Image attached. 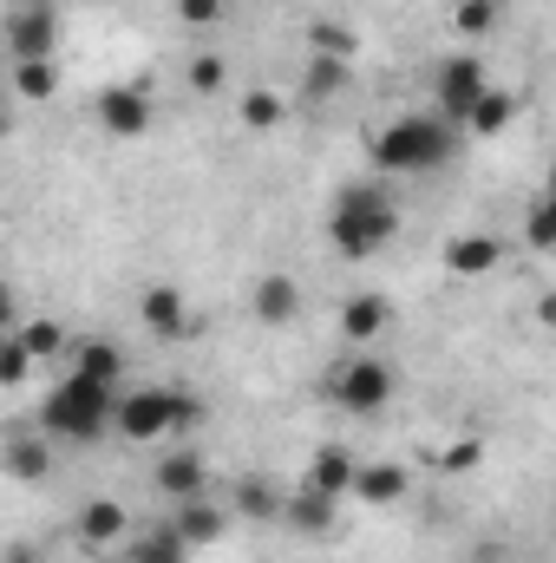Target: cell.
I'll return each instance as SVG.
<instances>
[{"instance_id": "cell-1", "label": "cell", "mask_w": 556, "mask_h": 563, "mask_svg": "<svg viewBox=\"0 0 556 563\" xmlns=\"http://www.w3.org/2000/svg\"><path fill=\"white\" fill-rule=\"evenodd\" d=\"M112 387H92L79 374L53 380L40 400V439H66V445H99L112 432Z\"/></svg>"}, {"instance_id": "cell-2", "label": "cell", "mask_w": 556, "mask_h": 563, "mask_svg": "<svg viewBox=\"0 0 556 563\" xmlns=\"http://www.w3.org/2000/svg\"><path fill=\"white\" fill-rule=\"evenodd\" d=\"M452 132H458V125H445L438 112H407V119H393V125L374 139V164H380L387 177L438 170V164L452 157Z\"/></svg>"}, {"instance_id": "cell-3", "label": "cell", "mask_w": 556, "mask_h": 563, "mask_svg": "<svg viewBox=\"0 0 556 563\" xmlns=\"http://www.w3.org/2000/svg\"><path fill=\"white\" fill-rule=\"evenodd\" d=\"M334 250L347 256V263H360V256H374L393 230H400V210H393V197L380 190V184H347L341 197H334Z\"/></svg>"}, {"instance_id": "cell-4", "label": "cell", "mask_w": 556, "mask_h": 563, "mask_svg": "<svg viewBox=\"0 0 556 563\" xmlns=\"http://www.w3.org/2000/svg\"><path fill=\"white\" fill-rule=\"evenodd\" d=\"M197 420H203V407L177 387H119V400H112V432H125V439L190 432Z\"/></svg>"}, {"instance_id": "cell-5", "label": "cell", "mask_w": 556, "mask_h": 563, "mask_svg": "<svg viewBox=\"0 0 556 563\" xmlns=\"http://www.w3.org/2000/svg\"><path fill=\"white\" fill-rule=\"evenodd\" d=\"M393 387H400V374H393L380 354H354L347 367L327 374V400L347 407V413H380V407L393 400Z\"/></svg>"}, {"instance_id": "cell-6", "label": "cell", "mask_w": 556, "mask_h": 563, "mask_svg": "<svg viewBox=\"0 0 556 563\" xmlns=\"http://www.w3.org/2000/svg\"><path fill=\"white\" fill-rule=\"evenodd\" d=\"M432 92H438V119H445V125H465V112H471L478 92H485V59H478V53L445 59L438 79H432Z\"/></svg>"}, {"instance_id": "cell-7", "label": "cell", "mask_w": 556, "mask_h": 563, "mask_svg": "<svg viewBox=\"0 0 556 563\" xmlns=\"http://www.w3.org/2000/svg\"><path fill=\"white\" fill-rule=\"evenodd\" d=\"M138 321L157 334V341H190V334H197V314H190V301H184L177 282H151V288H144Z\"/></svg>"}, {"instance_id": "cell-8", "label": "cell", "mask_w": 556, "mask_h": 563, "mask_svg": "<svg viewBox=\"0 0 556 563\" xmlns=\"http://www.w3.org/2000/svg\"><path fill=\"white\" fill-rule=\"evenodd\" d=\"M92 112H99V125H105L112 139H144V132H151V92L132 86V79H125V86H105Z\"/></svg>"}, {"instance_id": "cell-9", "label": "cell", "mask_w": 556, "mask_h": 563, "mask_svg": "<svg viewBox=\"0 0 556 563\" xmlns=\"http://www.w3.org/2000/svg\"><path fill=\"white\" fill-rule=\"evenodd\" d=\"M73 531H79V544H86V551H119V544L132 538V518H125V505H119V498H86V505H79V518H73Z\"/></svg>"}, {"instance_id": "cell-10", "label": "cell", "mask_w": 556, "mask_h": 563, "mask_svg": "<svg viewBox=\"0 0 556 563\" xmlns=\"http://www.w3.org/2000/svg\"><path fill=\"white\" fill-rule=\"evenodd\" d=\"M7 46H13V59H53V46H59L53 7H20V13L7 20Z\"/></svg>"}, {"instance_id": "cell-11", "label": "cell", "mask_w": 556, "mask_h": 563, "mask_svg": "<svg viewBox=\"0 0 556 563\" xmlns=\"http://www.w3.org/2000/svg\"><path fill=\"white\" fill-rule=\"evenodd\" d=\"M387 328H393V301H387V295H347V301H341V334H347L354 347H374Z\"/></svg>"}, {"instance_id": "cell-12", "label": "cell", "mask_w": 556, "mask_h": 563, "mask_svg": "<svg viewBox=\"0 0 556 563\" xmlns=\"http://www.w3.org/2000/svg\"><path fill=\"white\" fill-rule=\"evenodd\" d=\"M157 492H164L170 505L203 498V492H210V465H203L190 445H177V452H164V465H157Z\"/></svg>"}, {"instance_id": "cell-13", "label": "cell", "mask_w": 556, "mask_h": 563, "mask_svg": "<svg viewBox=\"0 0 556 563\" xmlns=\"http://www.w3.org/2000/svg\"><path fill=\"white\" fill-rule=\"evenodd\" d=\"M354 472H360V459H354V452H347V445L334 439V445H321V452H314V465H308V478H301V485L341 505V498L354 492Z\"/></svg>"}, {"instance_id": "cell-14", "label": "cell", "mask_w": 556, "mask_h": 563, "mask_svg": "<svg viewBox=\"0 0 556 563\" xmlns=\"http://www.w3.org/2000/svg\"><path fill=\"white\" fill-rule=\"evenodd\" d=\"M498 263H504V243H498V236H485V230H478V236H452V243H445V269H452L458 282L491 276Z\"/></svg>"}, {"instance_id": "cell-15", "label": "cell", "mask_w": 556, "mask_h": 563, "mask_svg": "<svg viewBox=\"0 0 556 563\" xmlns=\"http://www.w3.org/2000/svg\"><path fill=\"white\" fill-rule=\"evenodd\" d=\"M73 374L79 380H92V387H125V354L112 347V341H99V334H86L79 347H73Z\"/></svg>"}, {"instance_id": "cell-16", "label": "cell", "mask_w": 556, "mask_h": 563, "mask_svg": "<svg viewBox=\"0 0 556 563\" xmlns=\"http://www.w3.org/2000/svg\"><path fill=\"white\" fill-rule=\"evenodd\" d=\"M170 531H177L190 551H203V544H216V538H223V511L210 505V492H203V498H184V505H177V518H170Z\"/></svg>"}, {"instance_id": "cell-17", "label": "cell", "mask_w": 556, "mask_h": 563, "mask_svg": "<svg viewBox=\"0 0 556 563\" xmlns=\"http://www.w3.org/2000/svg\"><path fill=\"white\" fill-rule=\"evenodd\" d=\"M334 511H341V505H334V498H321V492H308V485L281 498V518H288L301 538H321V531L334 525Z\"/></svg>"}, {"instance_id": "cell-18", "label": "cell", "mask_w": 556, "mask_h": 563, "mask_svg": "<svg viewBox=\"0 0 556 563\" xmlns=\"http://www.w3.org/2000/svg\"><path fill=\"white\" fill-rule=\"evenodd\" d=\"M125 563H190V544L170 525H151L138 538H125Z\"/></svg>"}, {"instance_id": "cell-19", "label": "cell", "mask_w": 556, "mask_h": 563, "mask_svg": "<svg viewBox=\"0 0 556 563\" xmlns=\"http://www.w3.org/2000/svg\"><path fill=\"white\" fill-rule=\"evenodd\" d=\"M0 465H7L13 478H46V472H53V445L33 439V432H13V439L0 445Z\"/></svg>"}, {"instance_id": "cell-20", "label": "cell", "mask_w": 556, "mask_h": 563, "mask_svg": "<svg viewBox=\"0 0 556 563\" xmlns=\"http://www.w3.org/2000/svg\"><path fill=\"white\" fill-rule=\"evenodd\" d=\"M301 314V288L288 276H263L256 282V321H269V328H281V321H294Z\"/></svg>"}, {"instance_id": "cell-21", "label": "cell", "mask_w": 556, "mask_h": 563, "mask_svg": "<svg viewBox=\"0 0 556 563\" xmlns=\"http://www.w3.org/2000/svg\"><path fill=\"white\" fill-rule=\"evenodd\" d=\"M511 119H518V99H511V92H491V86H485V92H478V106L465 112V132H478V139H498V132H504Z\"/></svg>"}, {"instance_id": "cell-22", "label": "cell", "mask_w": 556, "mask_h": 563, "mask_svg": "<svg viewBox=\"0 0 556 563\" xmlns=\"http://www.w3.org/2000/svg\"><path fill=\"white\" fill-rule=\"evenodd\" d=\"M400 492H407V472H400V465H360L347 498H367V505H393Z\"/></svg>"}, {"instance_id": "cell-23", "label": "cell", "mask_w": 556, "mask_h": 563, "mask_svg": "<svg viewBox=\"0 0 556 563\" xmlns=\"http://www.w3.org/2000/svg\"><path fill=\"white\" fill-rule=\"evenodd\" d=\"M13 92L20 99H53L59 92V66L53 59H13Z\"/></svg>"}, {"instance_id": "cell-24", "label": "cell", "mask_w": 556, "mask_h": 563, "mask_svg": "<svg viewBox=\"0 0 556 563\" xmlns=\"http://www.w3.org/2000/svg\"><path fill=\"white\" fill-rule=\"evenodd\" d=\"M347 66H354V59H334V53H314V59H308V92H314V99H334V92L347 86Z\"/></svg>"}, {"instance_id": "cell-25", "label": "cell", "mask_w": 556, "mask_h": 563, "mask_svg": "<svg viewBox=\"0 0 556 563\" xmlns=\"http://www.w3.org/2000/svg\"><path fill=\"white\" fill-rule=\"evenodd\" d=\"M13 341H20L33 361H46V354H59V347H66V328H59V321H20V328H13Z\"/></svg>"}, {"instance_id": "cell-26", "label": "cell", "mask_w": 556, "mask_h": 563, "mask_svg": "<svg viewBox=\"0 0 556 563\" xmlns=\"http://www.w3.org/2000/svg\"><path fill=\"white\" fill-rule=\"evenodd\" d=\"M498 20H504V0H458V7H452V26H458V33H471V40H478V33H491Z\"/></svg>"}, {"instance_id": "cell-27", "label": "cell", "mask_w": 556, "mask_h": 563, "mask_svg": "<svg viewBox=\"0 0 556 563\" xmlns=\"http://www.w3.org/2000/svg\"><path fill=\"white\" fill-rule=\"evenodd\" d=\"M243 125H249V132H276L281 125V99L276 92H243Z\"/></svg>"}, {"instance_id": "cell-28", "label": "cell", "mask_w": 556, "mask_h": 563, "mask_svg": "<svg viewBox=\"0 0 556 563\" xmlns=\"http://www.w3.org/2000/svg\"><path fill=\"white\" fill-rule=\"evenodd\" d=\"M236 505H243L249 518H276V511H281V498H276V485H269V478H249V485L236 492Z\"/></svg>"}, {"instance_id": "cell-29", "label": "cell", "mask_w": 556, "mask_h": 563, "mask_svg": "<svg viewBox=\"0 0 556 563\" xmlns=\"http://www.w3.org/2000/svg\"><path fill=\"white\" fill-rule=\"evenodd\" d=\"M26 374H33V354H26V347L7 334V341H0V387H20Z\"/></svg>"}, {"instance_id": "cell-30", "label": "cell", "mask_w": 556, "mask_h": 563, "mask_svg": "<svg viewBox=\"0 0 556 563\" xmlns=\"http://www.w3.org/2000/svg\"><path fill=\"white\" fill-rule=\"evenodd\" d=\"M223 73H230V66H223L216 53H197V59H190V86H197V92H223Z\"/></svg>"}, {"instance_id": "cell-31", "label": "cell", "mask_w": 556, "mask_h": 563, "mask_svg": "<svg viewBox=\"0 0 556 563\" xmlns=\"http://www.w3.org/2000/svg\"><path fill=\"white\" fill-rule=\"evenodd\" d=\"M556 217H551V203H544V197H537V203H531V217H524V236H531V250H551V230Z\"/></svg>"}, {"instance_id": "cell-32", "label": "cell", "mask_w": 556, "mask_h": 563, "mask_svg": "<svg viewBox=\"0 0 556 563\" xmlns=\"http://www.w3.org/2000/svg\"><path fill=\"white\" fill-rule=\"evenodd\" d=\"M177 20L184 26H216L223 20V0H177Z\"/></svg>"}, {"instance_id": "cell-33", "label": "cell", "mask_w": 556, "mask_h": 563, "mask_svg": "<svg viewBox=\"0 0 556 563\" xmlns=\"http://www.w3.org/2000/svg\"><path fill=\"white\" fill-rule=\"evenodd\" d=\"M0 563H46V558H40L33 544H20V538H13V544H0Z\"/></svg>"}, {"instance_id": "cell-34", "label": "cell", "mask_w": 556, "mask_h": 563, "mask_svg": "<svg viewBox=\"0 0 556 563\" xmlns=\"http://www.w3.org/2000/svg\"><path fill=\"white\" fill-rule=\"evenodd\" d=\"M7 328H13V295H7V282H0V341H7Z\"/></svg>"}, {"instance_id": "cell-35", "label": "cell", "mask_w": 556, "mask_h": 563, "mask_svg": "<svg viewBox=\"0 0 556 563\" xmlns=\"http://www.w3.org/2000/svg\"><path fill=\"white\" fill-rule=\"evenodd\" d=\"M0 125H7V106H0Z\"/></svg>"}, {"instance_id": "cell-36", "label": "cell", "mask_w": 556, "mask_h": 563, "mask_svg": "<svg viewBox=\"0 0 556 563\" xmlns=\"http://www.w3.org/2000/svg\"><path fill=\"white\" fill-rule=\"evenodd\" d=\"M0 132H7V125H0Z\"/></svg>"}]
</instances>
